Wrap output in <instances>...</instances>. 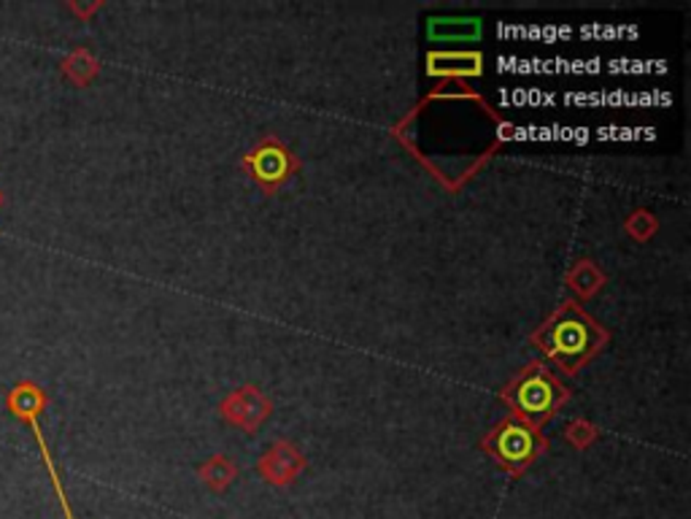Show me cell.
<instances>
[{
	"instance_id": "1",
	"label": "cell",
	"mask_w": 691,
	"mask_h": 519,
	"mask_svg": "<svg viewBox=\"0 0 691 519\" xmlns=\"http://www.w3.org/2000/svg\"><path fill=\"white\" fill-rule=\"evenodd\" d=\"M532 342L541 346L562 371L576 373L583 362L603 349L608 333L600 331L587 311L578 309L576 304H567L532 336Z\"/></svg>"
},
{
	"instance_id": "2",
	"label": "cell",
	"mask_w": 691,
	"mask_h": 519,
	"mask_svg": "<svg viewBox=\"0 0 691 519\" xmlns=\"http://www.w3.org/2000/svg\"><path fill=\"white\" fill-rule=\"evenodd\" d=\"M505 400L510 404V409L516 411L519 420H525L527 425L541 428L556 415L562 404L567 400V390L562 387L559 379L548 371L541 362H532L514 384H508L505 390Z\"/></svg>"
},
{
	"instance_id": "3",
	"label": "cell",
	"mask_w": 691,
	"mask_h": 519,
	"mask_svg": "<svg viewBox=\"0 0 691 519\" xmlns=\"http://www.w3.org/2000/svg\"><path fill=\"white\" fill-rule=\"evenodd\" d=\"M47 404H49L47 393H44L41 384H36L33 379H22V382H16L14 387L9 390V395H5V409H9L11 417H16L22 425L30 428L33 438H36L38 452H41V460H44V466H47L49 479H52L54 495H58V504H60V509H63L65 519H76V515H73V509H71L69 495H65L63 479H60L58 462H54L52 449H49L47 435H44V428H41V417H44V411H47Z\"/></svg>"
},
{
	"instance_id": "4",
	"label": "cell",
	"mask_w": 691,
	"mask_h": 519,
	"mask_svg": "<svg viewBox=\"0 0 691 519\" xmlns=\"http://www.w3.org/2000/svg\"><path fill=\"white\" fill-rule=\"evenodd\" d=\"M484 449L494 460L503 462L508 471L521 473L543 449H546V441L538 433V428L527 425L519 417H508V420H503L492 433H489V438L484 441Z\"/></svg>"
},
{
	"instance_id": "5",
	"label": "cell",
	"mask_w": 691,
	"mask_h": 519,
	"mask_svg": "<svg viewBox=\"0 0 691 519\" xmlns=\"http://www.w3.org/2000/svg\"><path fill=\"white\" fill-rule=\"evenodd\" d=\"M244 169L251 173V178L266 193H276L281 184L289 182L292 173L297 171V158L276 138H268V141H262L260 147H255L246 155Z\"/></svg>"
},
{
	"instance_id": "6",
	"label": "cell",
	"mask_w": 691,
	"mask_h": 519,
	"mask_svg": "<svg viewBox=\"0 0 691 519\" xmlns=\"http://www.w3.org/2000/svg\"><path fill=\"white\" fill-rule=\"evenodd\" d=\"M219 411H222V417L230 425L240 428L244 433H255L257 428L271 417V404H268V398L260 390L240 387L233 390V393L222 400Z\"/></svg>"
},
{
	"instance_id": "7",
	"label": "cell",
	"mask_w": 691,
	"mask_h": 519,
	"mask_svg": "<svg viewBox=\"0 0 691 519\" xmlns=\"http://www.w3.org/2000/svg\"><path fill=\"white\" fill-rule=\"evenodd\" d=\"M306 468L300 449L292 446L289 441H279L271 449L262 455V460L257 462V471L268 479L271 484H289L297 473Z\"/></svg>"
},
{
	"instance_id": "8",
	"label": "cell",
	"mask_w": 691,
	"mask_h": 519,
	"mask_svg": "<svg viewBox=\"0 0 691 519\" xmlns=\"http://www.w3.org/2000/svg\"><path fill=\"white\" fill-rule=\"evenodd\" d=\"M427 74L441 79H459V76L484 74L481 52H430L427 54Z\"/></svg>"
},
{
	"instance_id": "9",
	"label": "cell",
	"mask_w": 691,
	"mask_h": 519,
	"mask_svg": "<svg viewBox=\"0 0 691 519\" xmlns=\"http://www.w3.org/2000/svg\"><path fill=\"white\" fill-rule=\"evenodd\" d=\"M432 41H476L481 36V20L473 16H435L427 22Z\"/></svg>"
},
{
	"instance_id": "10",
	"label": "cell",
	"mask_w": 691,
	"mask_h": 519,
	"mask_svg": "<svg viewBox=\"0 0 691 519\" xmlns=\"http://www.w3.org/2000/svg\"><path fill=\"white\" fill-rule=\"evenodd\" d=\"M60 74H63L73 87H89L95 82V76L100 74V63L89 49L78 47L60 60Z\"/></svg>"
},
{
	"instance_id": "11",
	"label": "cell",
	"mask_w": 691,
	"mask_h": 519,
	"mask_svg": "<svg viewBox=\"0 0 691 519\" xmlns=\"http://www.w3.org/2000/svg\"><path fill=\"white\" fill-rule=\"evenodd\" d=\"M567 284H570L581 298H592V295H597V289L605 284V276L592 260H581L572 265L570 273H567Z\"/></svg>"
},
{
	"instance_id": "12",
	"label": "cell",
	"mask_w": 691,
	"mask_h": 519,
	"mask_svg": "<svg viewBox=\"0 0 691 519\" xmlns=\"http://www.w3.org/2000/svg\"><path fill=\"white\" fill-rule=\"evenodd\" d=\"M200 477H203V482L211 490H224L235 479V466L227 460V457L217 455L211 457L203 468H200Z\"/></svg>"
},
{
	"instance_id": "13",
	"label": "cell",
	"mask_w": 691,
	"mask_h": 519,
	"mask_svg": "<svg viewBox=\"0 0 691 519\" xmlns=\"http://www.w3.org/2000/svg\"><path fill=\"white\" fill-rule=\"evenodd\" d=\"M656 227L659 225H656L654 214H649V211H634L627 220V233L632 238H638V242H645V238L654 236Z\"/></svg>"
},
{
	"instance_id": "14",
	"label": "cell",
	"mask_w": 691,
	"mask_h": 519,
	"mask_svg": "<svg viewBox=\"0 0 691 519\" xmlns=\"http://www.w3.org/2000/svg\"><path fill=\"white\" fill-rule=\"evenodd\" d=\"M594 438H597V428L589 425V422L576 420V422H570V425H567V441H570V444L576 446V449H583V446L592 444Z\"/></svg>"
},
{
	"instance_id": "15",
	"label": "cell",
	"mask_w": 691,
	"mask_h": 519,
	"mask_svg": "<svg viewBox=\"0 0 691 519\" xmlns=\"http://www.w3.org/2000/svg\"><path fill=\"white\" fill-rule=\"evenodd\" d=\"M100 9H103V3H78V0L76 3H73V0L69 3L71 14H76L82 22H89V16H92L95 11H100Z\"/></svg>"
},
{
	"instance_id": "16",
	"label": "cell",
	"mask_w": 691,
	"mask_h": 519,
	"mask_svg": "<svg viewBox=\"0 0 691 519\" xmlns=\"http://www.w3.org/2000/svg\"><path fill=\"white\" fill-rule=\"evenodd\" d=\"M3 203H5V195H3V189H0V209H3Z\"/></svg>"
}]
</instances>
